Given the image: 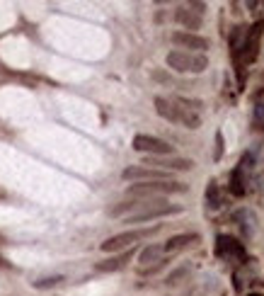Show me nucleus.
<instances>
[{"mask_svg": "<svg viewBox=\"0 0 264 296\" xmlns=\"http://www.w3.org/2000/svg\"><path fill=\"white\" fill-rule=\"evenodd\" d=\"M182 207L180 204H170L165 199H141L136 204V211L126 216V223H143V221H153L160 216H170V214H180Z\"/></svg>", "mask_w": 264, "mask_h": 296, "instance_id": "1", "label": "nucleus"}, {"mask_svg": "<svg viewBox=\"0 0 264 296\" xmlns=\"http://www.w3.org/2000/svg\"><path fill=\"white\" fill-rule=\"evenodd\" d=\"M150 233H155V228H148V231H124V233H117V235H112V238H107V240L102 243V250H104V253H119V250H129L136 240H141V238H145V235H150Z\"/></svg>", "mask_w": 264, "mask_h": 296, "instance_id": "2", "label": "nucleus"}, {"mask_svg": "<svg viewBox=\"0 0 264 296\" xmlns=\"http://www.w3.org/2000/svg\"><path fill=\"white\" fill-rule=\"evenodd\" d=\"M187 185L180 182H143L129 187V197H153V194H172V192H184Z\"/></svg>", "mask_w": 264, "mask_h": 296, "instance_id": "3", "label": "nucleus"}, {"mask_svg": "<svg viewBox=\"0 0 264 296\" xmlns=\"http://www.w3.org/2000/svg\"><path fill=\"white\" fill-rule=\"evenodd\" d=\"M133 148L141 150V153H148V155H170L172 146L162 139H155V136H148V134H138L133 136Z\"/></svg>", "mask_w": 264, "mask_h": 296, "instance_id": "4", "label": "nucleus"}, {"mask_svg": "<svg viewBox=\"0 0 264 296\" xmlns=\"http://www.w3.org/2000/svg\"><path fill=\"white\" fill-rule=\"evenodd\" d=\"M216 255L218 257H233V260H243L245 257V248L238 238L233 235H218L216 238Z\"/></svg>", "mask_w": 264, "mask_h": 296, "instance_id": "5", "label": "nucleus"}, {"mask_svg": "<svg viewBox=\"0 0 264 296\" xmlns=\"http://www.w3.org/2000/svg\"><path fill=\"white\" fill-rule=\"evenodd\" d=\"M124 180H145V182H167V172L162 170H153V168H143V165H131L122 172Z\"/></svg>", "mask_w": 264, "mask_h": 296, "instance_id": "6", "label": "nucleus"}, {"mask_svg": "<svg viewBox=\"0 0 264 296\" xmlns=\"http://www.w3.org/2000/svg\"><path fill=\"white\" fill-rule=\"evenodd\" d=\"M145 165H158V168H165V172H167V170H192V168H194V160H189V158L148 155V158H145Z\"/></svg>", "mask_w": 264, "mask_h": 296, "instance_id": "7", "label": "nucleus"}, {"mask_svg": "<svg viewBox=\"0 0 264 296\" xmlns=\"http://www.w3.org/2000/svg\"><path fill=\"white\" fill-rule=\"evenodd\" d=\"M167 66H170L172 71H177V73H192V68H194V56L187 54V51H182V49H175V51L167 54Z\"/></svg>", "mask_w": 264, "mask_h": 296, "instance_id": "8", "label": "nucleus"}, {"mask_svg": "<svg viewBox=\"0 0 264 296\" xmlns=\"http://www.w3.org/2000/svg\"><path fill=\"white\" fill-rule=\"evenodd\" d=\"M172 42L182 49H192V51H206L208 49V42L203 37H197L192 32H175L172 34Z\"/></svg>", "mask_w": 264, "mask_h": 296, "instance_id": "9", "label": "nucleus"}, {"mask_svg": "<svg viewBox=\"0 0 264 296\" xmlns=\"http://www.w3.org/2000/svg\"><path fill=\"white\" fill-rule=\"evenodd\" d=\"M264 29L262 22H257L255 27H252V32L245 37V42H243V59L247 61V63H252L255 59H257V39H260V32Z\"/></svg>", "mask_w": 264, "mask_h": 296, "instance_id": "10", "label": "nucleus"}, {"mask_svg": "<svg viewBox=\"0 0 264 296\" xmlns=\"http://www.w3.org/2000/svg\"><path fill=\"white\" fill-rule=\"evenodd\" d=\"M131 250H124L122 255H117V257H109V260H104V262H97V270L100 272H114V270H122L129 260H131Z\"/></svg>", "mask_w": 264, "mask_h": 296, "instance_id": "11", "label": "nucleus"}, {"mask_svg": "<svg viewBox=\"0 0 264 296\" xmlns=\"http://www.w3.org/2000/svg\"><path fill=\"white\" fill-rule=\"evenodd\" d=\"M199 235L197 233H184V235H172L165 245H162V250L165 253H172V250H180V248H184V245H189V243H197Z\"/></svg>", "mask_w": 264, "mask_h": 296, "instance_id": "12", "label": "nucleus"}, {"mask_svg": "<svg viewBox=\"0 0 264 296\" xmlns=\"http://www.w3.org/2000/svg\"><path fill=\"white\" fill-rule=\"evenodd\" d=\"M155 109H158V114L165 117L167 122H177V107H175L170 100H165V97H155Z\"/></svg>", "mask_w": 264, "mask_h": 296, "instance_id": "13", "label": "nucleus"}, {"mask_svg": "<svg viewBox=\"0 0 264 296\" xmlns=\"http://www.w3.org/2000/svg\"><path fill=\"white\" fill-rule=\"evenodd\" d=\"M177 122L184 124L187 129H199V124H201L197 112L194 109H187V107H177Z\"/></svg>", "mask_w": 264, "mask_h": 296, "instance_id": "14", "label": "nucleus"}, {"mask_svg": "<svg viewBox=\"0 0 264 296\" xmlns=\"http://www.w3.org/2000/svg\"><path fill=\"white\" fill-rule=\"evenodd\" d=\"M162 248L160 245H148L145 250H141V255H138V260H141V265H153V262H162L160 257H162Z\"/></svg>", "mask_w": 264, "mask_h": 296, "instance_id": "15", "label": "nucleus"}, {"mask_svg": "<svg viewBox=\"0 0 264 296\" xmlns=\"http://www.w3.org/2000/svg\"><path fill=\"white\" fill-rule=\"evenodd\" d=\"M175 20H177L180 24L189 27V29H199V24H201L199 15H192V10H184V7H180V10L175 12Z\"/></svg>", "mask_w": 264, "mask_h": 296, "instance_id": "16", "label": "nucleus"}, {"mask_svg": "<svg viewBox=\"0 0 264 296\" xmlns=\"http://www.w3.org/2000/svg\"><path fill=\"white\" fill-rule=\"evenodd\" d=\"M243 168L238 165L235 170H233V175H230V192L235 194V197H243L245 194V177H243Z\"/></svg>", "mask_w": 264, "mask_h": 296, "instance_id": "17", "label": "nucleus"}, {"mask_svg": "<svg viewBox=\"0 0 264 296\" xmlns=\"http://www.w3.org/2000/svg\"><path fill=\"white\" fill-rule=\"evenodd\" d=\"M221 204H223V199H221L218 185H216V182H208V187H206V207L213 211V209H218Z\"/></svg>", "mask_w": 264, "mask_h": 296, "instance_id": "18", "label": "nucleus"}, {"mask_svg": "<svg viewBox=\"0 0 264 296\" xmlns=\"http://www.w3.org/2000/svg\"><path fill=\"white\" fill-rule=\"evenodd\" d=\"M59 282H63V277H44V279H37L34 287L37 289H49V287H56Z\"/></svg>", "mask_w": 264, "mask_h": 296, "instance_id": "19", "label": "nucleus"}, {"mask_svg": "<svg viewBox=\"0 0 264 296\" xmlns=\"http://www.w3.org/2000/svg\"><path fill=\"white\" fill-rule=\"evenodd\" d=\"M206 66H208V59H206L203 54H197V56H194V68H192V73H201Z\"/></svg>", "mask_w": 264, "mask_h": 296, "instance_id": "20", "label": "nucleus"}, {"mask_svg": "<svg viewBox=\"0 0 264 296\" xmlns=\"http://www.w3.org/2000/svg\"><path fill=\"white\" fill-rule=\"evenodd\" d=\"M255 129H262L264 131V105L255 107Z\"/></svg>", "mask_w": 264, "mask_h": 296, "instance_id": "21", "label": "nucleus"}, {"mask_svg": "<svg viewBox=\"0 0 264 296\" xmlns=\"http://www.w3.org/2000/svg\"><path fill=\"white\" fill-rule=\"evenodd\" d=\"M221 155H223V134L216 131V150H213V158L221 160Z\"/></svg>", "mask_w": 264, "mask_h": 296, "instance_id": "22", "label": "nucleus"}, {"mask_svg": "<svg viewBox=\"0 0 264 296\" xmlns=\"http://www.w3.org/2000/svg\"><path fill=\"white\" fill-rule=\"evenodd\" d=\"M182 275H187V270H180V272H175V275H170V277H167V284H175V282H177V279H180Z\"/></svg>", "mask_w": 264, "mask_h": 296, "instance_id": "23", "label": "nucleus"}, {"mask_svg": "<svg viewBox=\"0 0 264 296\" xmlns=\"http://www.w3.org/2000/svg\"><path fill=\"white\" fill-rule=\"evenodd\" d=\"M250 296H262V294H250Z\"/></svg>", "mask_w": 264, "mask_h": 296, "instance_id": "24", "label": "nucleus"}]
</instances>
